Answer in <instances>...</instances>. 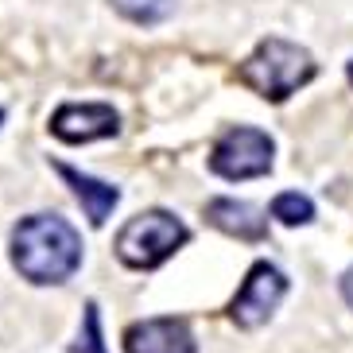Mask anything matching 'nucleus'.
<instances>
[{
	"instance_id": "obj_1",
	"label": "nucleus",
	"mask_w": 353,
	"mask_h": 353,
	"mask_svg": "<svg viewBox=\"0 0 353 353\" xmlns=\"http://www.w3.org/2000/svg\"><path fill=\"white\" fill-rule=\"evenodd\" d=\"M12 264L32 283H63L82 264V237L59 214H32L12 229Z\"/></svg>"
},
{
	"instance_id": "obj_2",
	"label": "nucleus",
	"mask_w": 353,
	"mask_h": 353,
	"mask_svg": "<svg viewBox=\"0 0 353 353\" xmlns=\"http://www.w3.org/2000/svg\"><path fill=\"white\" fill-rule=\"evenodd\" d=\"M314 59L307 47L299 43H288L280 35L256 43V51L237 66V82L249 85L252 94H260L264 101H288L295 90L314 78Z\"/></svg>"
},
{
	"instance_id": "obj_3",
	"label": "nucleus",
	"mask_w": 353,
	"mask_h": 353,
	"mask_svg": "<svg viewBox=\"0 0 353 353\" xmlns=\"http://www.w3.org/2000/svg\"><path fill=\"white\" fill-rule=\"evenodd\" d=\"M183 245H187V225L175 214H167V210H144V214H136V218H128L121 225L113 249L121 256V264L144 272V268H159Z\"/></svg>"
},
{
	"instance_id": "obj_4",
	"label": "nucleus",
	"mask_w": 353,
	"mask_h": 353,
	"mask_svg": "<svg viewBox=\"0 0 353 353\" xmlns=\"http://www.w3.org/2000/svg\"><path fill=\"white\" fill-rule=\"evenodd\" d=\"M272 152H276V144H272L268 132L245 125L229 128L210 152V171L221 179H233V183L237 179H260L272 171Z\"/></svg>"
},
{
	"instance_id": "obj_5",
	"label": "nucleus",
	"mask_w": 353,
	"mask_h": 353,
	"mask_svg": "<svg viewBox=\"0 0 353 353\" xmlns=\"http://www.w3.org/2000/svg\"><path fill=\"white\" fill-rule=\"evenodd\" d=\"M283 295H288V276H283L276 264L260 260V264L249 268L241 291L233 295V303H229V319L237 322L241 330H256V326H264V322L272 319V311L280 307Z\"/></svg>"
},
{
	"instance_id": "obj_6",
	"label": "nucleus",
	"mask_w": 353,
	"mask_h": 353,
	"mask_svg": "<svg viewBox=\"0 0 353 353\" xmlns=\"http://www.w3.org/2000/svg\"><path fill=\"white\" fill-rule=\"evenodd\" d=\"M121 128V117H117L113 105L101 101H82V105H63L54 109L51 117V132L66 144H90V140H105V136H117Z\"/></svg>"
},
{
	"instance_id": "obj_7",
	"label": "nucleus",
	"mask_w": 353,
	"mask_h": 353,
	"mask_svg": "<svg viewBox=\"0 0 353 353\" xmlns=\"http://www.w3.org/2000/svg\"><path fill=\"white\" fill-rule=\"evenodd\" d=\"M125 353H198V345L183 319H148L128 326Z\"/></svg>"
},
{
	"instance_id": "obj_8",
	"label": "nucleus",
	"mask_w": 353,
	"mask_h": 353,
	"mask_svg": "<svg viewBox=\"0 0 353 353\" xmlns=\"http://www.w3.org/2000/svg\"><path fill=\"white\" fill-rule=\"evenodd\" d=\"M206 218L214 229L229 233L237 241H264L268 237V218L264 210H256L252 202H237V198H214L206 206Z\"/></svg>"
},
{
	"instance_id": "obj_9",
	"label": "nucleus",
	"mask_w": 353,
	"mask_h": 353,
	"mask_svg": "<svg viewBox=\"0 0 353 353\" xmlns=\"http://www.w3.org/2000/svg\"><path fill=\"white\" fill-rule=\"evenodd\" d=\"M54 171L74 187V198L85 206L90 225H105L109 210L121 202V190H117L113 183H101V179H94V175H82V171H74V167H66V163H54Z\"/></svg>"
},
{
	"instance_id": "obj_10",
	"label": "nucleus",
	"mask_w": 353,
	"mask_h": 353,
	"mask_svg": "<svg viewBox=\"0 0 353 353\" xmlns=\"http://www.w3.org/2000/svg\"><path fill=\"white\" fill-rule=\"evenodd\" d=\"M272 218L280 225H307V221H314V202L299 190H283L272 202Z\"/></svg>"
},
{
	"instance_id": "obj_11",
	"label": "nucleus",
	"mask_w": 353,
	"mask_h": 353,
	"mask_svg": "<svg viewBox=\"0 0 353 353\" xmlns=\"http://www.w3.org/2000/svg\"><path fill=\"white\" fill-rule=\"evenodd\" d=\"M113 8L132 23H163L175 12V0H113Z\"/></svg>"
},
{
	"instance_id": "obj_12",
	"label": "nucleus",
	"mask_w": 353,
	"mask_h": 353,
	"mask_svg": "<svg viewBox=\"0 0 353 353\" xmlns=\"http://www.w3.org/2000/svg\"><path fill=\"white\" fill-rule=\"evenodd\" d=\"M82 345H74V353H105V342H101V319H97V307L90 303L85 307V334L78 338Z\"/></svg>"
},
{
	"instance_id": "obj_13",
	"label": "nucleus",
	"mask_w": 353,
	"mask_h": 353,
	"mask_svg": "<svg viewBox=\"0 0 353 353\" xmlns=\"http://www.w3.org/2000/svg\"><path fill=\"white\" fill-rule=\"evenodd\" d=\"M342 299H345V303H350V307H353V268H350V272H345V276H342Z\"/></svg>"
},
{
	"instance_id": "obj_14",
	"label": "nucleus",
	"mask_w": 353,
	"mask_h": 353,
	"mask_svg": "<svg viewBox=\"0 0 353 353\" xmlns=\"http://www.w3.org/2000/svg\"><path fill=\"white\" fill-rule=\"evenodd\" d=\"M345 74H350V82H353V63H350V70H345Z\"/></svg>"
},
{
	"instance_id": "obj_15",
	"label": "nucleus",
	"mask_w": 353,
	"mask_h": 353,
	"mask_svg": "<svg viewBox=\"0 0 353 353\" xmlns=\"http://www.w3.org/2000/svg\"><path fill=\"white\" fill-rule=\"evenodd\" d=\"M0 121H4V109H0Z\"/></svg>"
}]
</instances>
